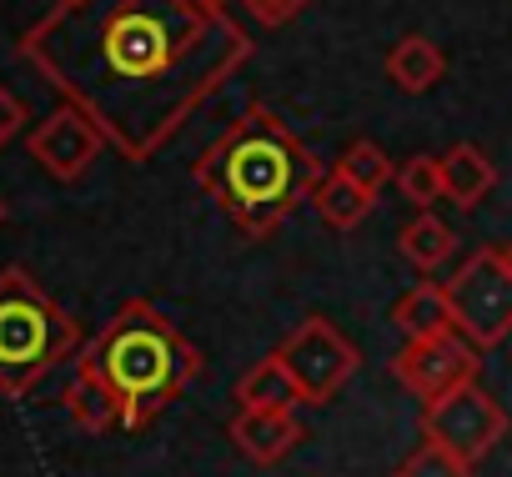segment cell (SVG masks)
I'll return each mask as SVG.
<instances>
[{"label": "cell", "instance_id": "cell-1", "mask_svg": "<svg viewBox=\"0 0 512 477\" xmlns=\"http://www.w3.org/2000/svg\"><path fill=\"white\" fill-rule=\"evenodd\" d=\"M251 36L216 0H56L21 56L86 111L126 161H151L251 61Z\"/></svg>", "mask_w": 512, "mask_h": 477}, {"label": "cell", "instance_id": "cell-2", "mask_svg": "<svg viewBox=\"0 0 512 477\" xmlns=\"http://www.w3.org/2000/svg\"><path fill=\"white\" fill-rule=\"evenodd\" d=\"M317 181L322 171L312 151L262 101L246 106L196 161V186L251 242H267L302 201H312Z\"/></svg>", "mask_w": 512, "mask_h": 477}, {"label": "cell", "instance_id": "cell-3", "mask_svg": "<svg viewBox=\"0 0 512 477\" xmlns=\"http://www.w3.org/2000/svg\"><path fill=\"white\" fill-rule=\"evenodd\" d=\"M76 362H86L121 397L126 427H146L201 377V352L151 302H126Z\"/></svg>", "mask_w": 512, "mask_h": 477}, {"label": "cell", "instance_id": "cell-4", "mask_svg": "<svg viewBox=\"0 0 512 477\" xmlns=\"http://www.w3.org/2000/svg\"><path fill=\"white\" fill-rule=\"evenodd\" d=\"M76 347L81 327L41 292V282L26 267L0 272V392H36Z\"/></svg>", "mask_w": 512, "mask_h": 477}, {"label": "cell", "instance_id": "cell-5", "mask_svg": "<svg viewBox=\"0 0 512 477\" xmlns=\"http://www.w3.org/2000/svg\"><path fill=\"white\" fill-rule=\"evenodd\" d=\"M452 322L477 347L492 352L512 337V267L502 262V247H477L447 282Z\"/></svg>", "mask_w": 512, "mask_h": 477}, {"label": "cell", "instance_id": "cell-6", "mask_svg": "<svg viewBox=\"0 0 512 477\" xmlns=\"http://www.w3.org/2000/svg\"><path fill=\"white\" fill-rule=\"evenodd\" d=\"M502 432H507V412L497 407L492 392H482V382L452 387L422 407V437L457 452L472 467L502 442Z\"/></svg>", "mask_w": 512, "mask_h": 477}, {"label": "cell", "instance_id": "cell-7", "mask_svg": "<svg viewBox=\"0 0 512 477\" xmlns=\"http://www.w3.org/2000/svg\"><path fill=\"white\" fill-rule=\"evenodd\" d=\"M277 357L292 367V377H297V387H302V397L307 402H332L347 382H352V372H357V347L327 322V317H307V322H297L292 332H287V342L277 347Z\"/></svg>", "mask_w": 512, "mask_h": 477}, {"label": "cell", "instance_id": "cell-8", "mask_svg": "<svg viewBox=\"0 0 512 477\" xmlns=\"http://www.w3.org/2000/svg\"><path fill=\"white\" fill-rule=\"evenodd\" d=\"M477 367H482V352H477L462 332L427 337V342H407V347L392 357V377H397L412 397H422V402H432V397H442V392H452V387L477 382Z\"/></svg>", "mask_w": 512, "mask_h": 477}, {"label": "cell", "instance_id": "cell-9", "mask_svg": "<svg viewBox=\"0 0 512 477\" xmlns=\"http://www.w3.org/2000/svg\"><path fill=\"white\" fill-rule=\"evenodd\" d=\"M101 146H111V141H106L101 126H96L86 111H76V106L51 111V116L26 136L31 161H41V171L56 176V181H81V176L96 166Z\"/></svg>", "mask_w": 512, "mask_h": 477}, {"label": "cell", "instance_id": "cell-10", "mask_svg": "<svg viewBox=\"0 0 512 477\" xmlns=\"http://www.w3.org/2000/svg\"><path fill=\"white\" fill-rule=\"evenodd\" d=\"M226 437L236 442V452H241V457H251V462L272 467V462H282V457H287V452L302 442V422H297L292 412L236 407V417H231Z\"/></svg>", "mask_w": 512, "mask_h": 477}, {"label": "cell", "instance_id": "cell-11", "mask_svg": "<svg viewBox=\"0 0 512 477\" xmlns=\"http://www.w3.org/2000/svg\"><path fill=\"white\" fill-rule=\"evenodd\" d=\"M392 322L407 342H427V337H447L457 332L452 322V302H447V282H417L407 297H397Z\"/></svg>", "mask_w": 512, "mask_h": 477}, {"label": "cell", "instance_id": "cell-12", "mask_svg": "<svg viewBox=\"0 0 512 477\" xmlns=\"http://www.w3.org/2000/svg\"><path fill=\"white\" fill-rule=\"evenodd\" d=\"M66 417L81 427V432H111V427H126V412H121V397L86 367L76 362V377L66 382Z\"/></svg>", "mask_w": 512, "mask_h": 477}, {"label": "cell", "instance_id": "cell-13", "mask_svg": "<svg viewBox=\"0 0 512 477\" xmlns=\"http://www.w3.org/2000/svg\"><path fill=\"white\" fill-rule=\"evenodd\" d=\"M442 186H447V201L472 211L477 201L492 196L497 186V166L487 161V151H477L472 141H457L452 151H442Z\"/></svg>", "mask_w": 512, "mask_h": 477}, {"label": "cell", "instance_id": "cell-14", "mask_svg": "<svg viewBox=\"0 0 512 477\" xmlns=\"http://www.w3.org/2000/svg\"><path fill=\"white\" fill-rule=\"evenodd\" d=\"M312 206H317V216H322L332 231H352V226H362V221L372 216L377 191H367V186L352 181L342 166H332V171H322V181H317V191H312Z\"/></svg>", "mask_w": 512, "mask_h": 477}, {"label": "cell", "instance_id": "cell-15", "mask_svg": "<svg viewBox=\"0 0 512 477\" xmlns=\"http://www.w3.org/2000/svg\"><path fill=\"white\" fill-rule=\"evenodd\" d=\"M236 402H241V407H262V412H292V407L307 402V397H302L292 367L272 352V357L251 362V367L241 372V382H236Z\"/></svg>", "mask_w": 512, "mask_h": 477}, {"label": "cell", "instance_id": "cell-16", "mask_svg": "<svg viewBox=\"0 0 512 477\" xmlns=\"http://www.w3.org/2000/svg\"><path fill=\"white\" fill-rule=\"evenodd\" d=\"M447 76V56L427 41V36H402L392 51H387V81L407 96H422L432 91L437 81Z\"/></svg>", "mask_w": 512, "mask_h": 477}, {"label": "cell", "instance_id": "cell-17", "mask_svg": "<svg viewBox=\"0 0 512 477\" xmlns=\"http://www.w3.org/2000/svg\"><path fill=\"white\" fill-rule=\"evenodd\" d=\"M397 247H402V257H407L417 272H437V267L457 252V231H452L437 211H417V216L402 226Z\"/></svg>", "mask_w": 512, "mask_h": 477}, {"label": "cell", "instance_id": "cell-18", "mask_svg": "<svg viewBox=\"0 0 512 477\" xmlns=\"http://www.w3.org/2000/svg\"><path fill=\"white\" fill-rule=\"evenodd\" d=\"M397 191L417 206V211H432V201H447V186H442V156H412L402 161L397 171Z\"/></svg>", "mask_w": 512, "mask_h": 477}, {"label": "cell", "instance_id": "cell-19", "mask_svg": "<svg viewBox=\"0 0 512 477\" xmlns=\"http://www.w3.org/2000/svg\"><path fill=\"white\" fill-rule=\"evenodd\" d=\"M352 181H362L367 191H382L392 176H397V166L387 161V151L377 146V141H352L347 151H342V161H337Z\"/></svg>", "mask_w": 512, "mask_h": 477}, {"label": "cell", "instance_id": "cell-20", "mask_svg": "<svg viewBox=\"0 0 512 477\" xmlns=\"http://www.w3.org/2000/svg\"><path fill=\"white\" fill-rule=\"evenodd\" d=\"M392 477H472V462H462L457 452H447L437 442H422Z\"/></svg>", "mask_w": 512, "mask_h": 477}, {"label": "cell", "instance_id": "cell-21", "mask_svg": "<svg viewBox=\"0 0 512 477\" xmlns=\"http://www.w3.org/2000/svg\"><path fill=\"white\" fill-rule=\"evenodd\" d=\"M241 6L262 21V26H287V21H297L312 0H241Z\"/></svg>", "mask_w": 512, "mask_h": 477}, {"label": "cell", "instance_id": "cell-22", "mask_svg": "<svg viewBox=\"0 0 512 477\" xmlns=\"http://www.w3.org/2000/svg\"><path fill=\"white\" fill-rule=\"evenodd\" d=\"M21 126H26V101H21L6 81H0V146H6Z\"/></svg>", "mask_w": 512, "mask_h": 477}, {"label": "cell", "instance_id": "cell-23", "mask_svg": "<svg viewBox=\"0 0 512 477\" xmlns=\"http://www.w3.org/2000/svg\"><path fill=\"white\" fill-rule=\"evenodd\" d=\"M502 262H507V267H512V242H507V247H502Z\"/></svg>", "mask_w": 512, "mask_h": 477}, {"label": "cell", "instance_id": "cell-24", "mask_svg": "<svg viewBox=\"0 0 512 477\" xmlns=\"http://www.w3.org/2000/svg\"><path fill=\"white\" fill-rule=\"evenodd\" d=\"M0 221H6V206H0Z\"/></svg>", "mask_w": 512, "mask_h": 477}, {"label": "cell", "instance_id": "cell-25", "mask_svg": "<svg viewBox=\"0 0 512 477\" xmlns=\"http://www.w3.org/2000/svg\"><path fill=\"white\" fill-rule=\"evenodd\" d=\"M216 6H226V0H216Z\"/></svg>", "mask_w": 512, "mask_h": 477}]
</instances>
